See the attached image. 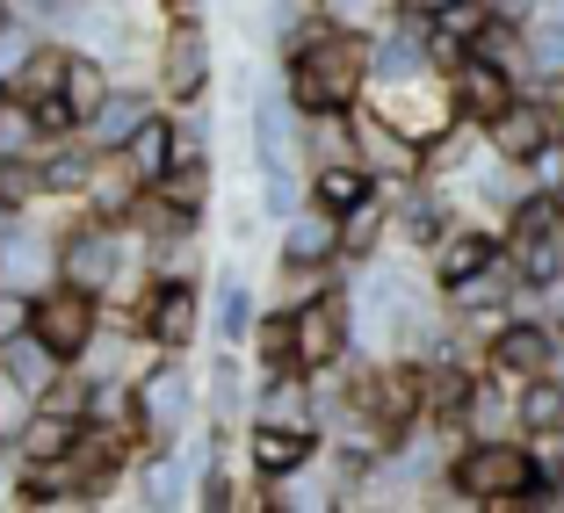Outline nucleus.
<instances>
[{
	"instance_id": "nucleus-29",
	"label": "nucleus",
	"mask_w": 564,
	"mask_h": 513,
	"mask_svg": "<svg viewBox=\"0 0 564 513\" xmlns=\"http://www.w3.org/2000/svg\"><path fill=\"white\" fill-rule=\"evenodd\" d=\"M312 15L333 22V30H355V36H383L405 8L399 0H312Z\"/></svg>"
},
{
	"instance_id": "nucleus-18",
	"label": "nucleus",
	"mask_w": 564,
	"mask_h": 513,
	"mask_svg": "<svg viewBox=\"0 0 564 513\" xmlns=\"http://www.w3.org/2000/svg\"><path fill=\"white\" fill-rule=\"evenodd\" d=\"M73 441H80V413H58V405H36L30 419L15 427V441H8V456L15 463H66Z\"/></svg>"
},
{
	"instance_id": "nucleus-20",
	"label": "nucleus",
	"mask_w": 564,
	"mask_h": 513,
	"mask_svg": "<svg viewBox=\"0 0 564 513\" xmlns=\"http://www.w3.org/2000/svg\"><path fill=\"white\" fill-rule=\"evenodd\" d=\"M282 261H340V217L326 203H304L297 217H282Z\"/></svg>"
},
{
	"instance_id": "nucleus-34",
	"label": "nucleus",
	"mask_w": 564,
	"mask_h": 513,
	"mask_svg": "<svg viewBox=\"0 0 564 513\" xmlns=\"http://www.w3.org/2000/svg\"><path fill=\"white\" fill-rule=\"evenodd\" d=\"M22 15H36V22H80V8L87 0H15Z\"/></svg>"
},
{
	"instance_id": "nucleus-22",
	"label": "nucleus",
	"mask_w": 564,
	"mask_h": 513,
	"mask_svg": "<svg viewBox=\"0 0 564 513\" xmlns=\"http://www.w3.org/2000/svg\"><path fill=\"white\" fill-rule=\"evenodd\" d=\"M152 109H160V95H145V87H138V80H117V95L101 101V117L87 123L80 138H87V145H95V152H117L123 138H131L138 123L152 117Z\"/></svg>"
},
{
	"instance_id": "nucleus-32",
	"label": "nucleus",
	"mask_w": 564,
	"mask_h": 513,
	"mask_svg": "<svg viewBox=\"0 0 564 513\" xmlns=\"http://www.w3.org/2000/svg\"><path fill=\"white\" fill-rule=\"evenodd\" d=\"M30 312H36V290H22V282H0V340L30 332Z\"/></svg>"
},
{
	"instance_id": "nucleus-33",
	"label": "nucleus",
	"mask_w": 564,
	"mask_h": 513,
	"mask_svg": "<svg viewBox=\"0 0 564 513\" xmlns=\"http://www.w3.org/2000/svg\"><path fill=\"white\" fill-rule=\"evenodd\" d=\"M521 174H529L535 188H564V131H550L543 145H535V160L521 166Z\"/></svg>"
},
{
	"instance_id": "nucleus-12",
	"label": "nucleus",
	"mask_w": 564,
	"mask_h": 513,
	"mask_svg": "<svg viewBox=\"0 0 564 513\" xmlns=\"http://www.w3.org/2000/svg\"><path fill=\"white\" fill-rule=\"evenodd\" d=\"M499 253H507V232H499V225H470V217H456V225L427 247V275H434V290H456V282H470L478 268H492Z\"/></svg>"
},
{
	"instance_id": "nucleus-9",
	"label": "nucleus",
	"mask_w": 564,
	"mask_h": 513,
	"mask_svg": "<svg viewBox=\"0 0 564 513\" xmlns=\"http://www.w3.org/2000/svg\"><path fill=\"white\" fill-rule=\"evenodd\" d=\"M290 312H297V369L326 376V369L355 362V304H348V290H326V297L290 304Z\"/></svg>"
},
{
	"instance_id": "nucleus-27",
	"label": "nucleus",
	"mask_w": 564,
	"mask_h": 513,
	"mask_svg": "<svg viewBox=\"0 0 564 513\" xmlns=\"http://www.w3.org/2000/svg\"><path fill=\"white\" fill-rule=\"evenodd\" d=\"M253 362H261V376L268 369H297V312L290 304H268L261 318H253Z\"/></svg>"
},
{
	"instance_id": "nucleus-15",
	"label": "nucleus",
	"mask_w": 564,
	"mask_h": 513,
	"mask_svg": "<svg viewBox=\"0 0 564 513\" xmlns=\"http://www.w3.org/2000/svg\"><path fill=\"white\" fill-rule=\"evenodd\" d=\"M138 196H145V182H138V166L123 160V152H95V160H87L80 210H95V217H109V225H123Z\"/></svg>"
},
{
	"instance_id": "nucleus-30",
	"label": "nucleus",
	"mask_w": 564,
	"mask_h": 513,
	"mask_svg": "<svg viewBox=\"0 0 564 513\" xmlns=\"http://www.w3.org/2000/svg\"><path fill=\"white\" fill-rule=\"evenodd\" d=\"M253 318H261L253 290H247L239 275H225V282H217V312H210L217 340H225V348H247V340H253Z\"/></svg>"
},
{
	"instance_id": "nucleus-37",
	"label": "nucleus",
	"mask_w": 564,
	"mask_h": 513,
	"mask_svg": "<svg viewBox=\"0 0 564 513\" xmlns=\"http://www.w3.org/2000/svg\"><path fill=\"white\" fill-rule=\"evenodd\" d=\"M550 196H557V217H564V188H550Z\"/></svg>"
},
{
	"instance_id": "nucleus-23",
	"label": "nucleus",
	"mask_w": 564,
	"mask_h": 513,
	"mask_svg": "<svg viewBox=\"0 0 564 513\" xmlns=\"http://www.w3.org/2000/svg\"><path fill=\"white\" fill-rule=\"evenodd\" d=\"M117 152H123V160L138 166V182H145V188H160L166 174H174V109L160 101V109H152V117L138 123V131L123 138Z\"/></svg>"
},
{
	"instance_id": "nucleus-31",
	"label": "nucleus",
	"mask_w": 564,
	"mask_h": 513,
	"mask_svg": "<svg viewBox=\"0 0 564 513\" xmlns=\"http://www.w3.org/2000/svg\"><path fill=\"white\" fill-rule=\"evenodd\" d=\"M326 290H340V261H282L275 275V304H312Z\"/></svg>"
},
{
	"instance_id": "nucleus-4",
	"label": "nucleus",
	"mask_w": 564,
	"mask_h": 513,
	"mask_svg": "<svg viewBox=\"0 0 564 513\" xmlns=\"http://www.w3.org/2000/svg\"><path fill=\"white\" fill-rule=\"evenodd\" d=\"M123 261H131V232H123V225H109V217H95V210L58 225V282L95 290V297L109 304L123 290Z\"/></svg>"
},
{
	"instance_id": "nucleus-5",
	"label": "nucleus",
	"mask_w": 564,
	"mask_h": 513,
	"mask_svg": "<svg viewBox=\"0 0 564 513\" xmlns=\"http://www.w3.org/2000/svg\"><path fill=\"white\" fill-rule=\"evenodd\" d=\"M478 362H485V376H492V383L521 391L529 376H543V369L564 362V340H557V326H550L543 312H507L492 332H485ZM557 376H564V369H557Z\"/></svg>"
},
{
	"instance_id": "nucleus-6",
	"label": "nucleus",
	"mask_w": 564,
	"mask_h": 513,
	"mask_svg": "<svg viewBox=\"0 0 564 513\" xmlns=\"http://www.w3.org/2000/svg\"><path fill=\"white\" fill-rule=\"evenodd\" d=\"M30 332L44 340L51 354H58V362H87V348H95L101 332H109V304H101L95 290H73V282H51V290H36Z\"/></svg>"
},
{
	"instance_id": "nucleus-35",
	"label": "nucleus",
	"mask_w": 564,
	"mask_h": 513,
	"mask_svg": "<svg viewBox=\"0 0 564 513\" xmlns=\"http://www.w3.org/2000/svg\"><path fill=\"white\" fill-rule=\"evenodd\" d=\"M405 15H442V8H456V0H399Z\"/></svg>"
},
{
	"instance_id": "nucleus-16",
	"label": "nucleus",
	"mask_w": 564,
	"mask_h": 513,
	"mask_svg": "<svg viewBox=\"0 0 564 513\" xmlns=\"http://www.w3.org/2000/svg\"><path fill=\"white\" fill-rule=\"evenodd\" d=\"M391 232H399V203H391V188H377V196H362L355 210H340V261L348 268L377 261Z\"/></svg>"
},
{
	"instance_id": "nucleus-25",
	"label": "nucleus",
	"mask_w": 564,
	"mask_h": 513,
	"mask_svg": "<svg viewBox=\"0 0 564 513\" xmlns=\"http://www.w3.org/2000/svg\"><path fill=\"white\" fill-rule=\"evenodd\" d=\"M304 182H312V203H326L333 217H340V210H355L362 196H377V188H383L377 174H369V166L355 160V152H348V160H318L312 174H304Z\"/></svg>"
},
{
	"instance_id": "nucleus-24",
	"label": "nucleus",
	"mask_w": 564,
	"mask_h": 513,
	"mask_svg": "<svg viewBox=\"0 0 564 513\" xmlns=\"http://www.w3.org/2000/svg\"><path fill=\"white\" fill-rule=\"evenodd\" d=\"M0 376L15 383V391H30V397H44L51 383L66 376V362L36 340V332H15V340H0Z\"/></svg>"
},
{
	"instance_id": "nucleus-13",
	"label": "nucleus",
	"mask_w": 564,
	"mask_h": 513,
	"mask_svg": "<svg viewBox=\"0 0 564 513\" xmlns=\"http://www.w3.org/2000/svg\"><path fill=\"white\" fill-rule=\"evenodd\" d=\"M420 138H405L399 123H383L377 109H355V160L377 174L383 188H405V182H420Z\"/></svg>"
},
{
	"instance_id": "nucleus-38",
	"label": "nucleus",
	"mask_w": 564,
	"mask_h": 513,
	"mask_svg": "<svg viewBox=\"0 0 564 513\" xmlns=\"http://www.w3.org/2000/svg\"><path fill=\"white\" fill-rule=\"evenodd\" d=\"M0 95H8V80H0Z\"/></svg>"
},
{
	"instance_id": "nucleus-8",
	"label": "nucleus",
	"mask_w": 564,
	"mask_h": 513,
	"mask_svg": "<svg viewBox=\"0 0 564 513\" xmlns=\"http://www.w3.org/2000/svg\"><path fill=\"white\" fill-rule=\"evenodd\" d=\"M442 80H448V109H456L464 123H478V131H485V123H499L521 101V73L499 66V58H485V51H464Z\"/></svg>"
},
{
	"instance_id": "nucleus-17",
	"label": "nucleus",
	"mask_w": 564,
	"mask_h": 513,
	"mask_svg": "<svg viewBox=\"0 0 564 513\" xmlns=\"http://www.w3.org/2000/svg\"><path fill=\"white\" fill-rule=\"evenodd\" d=\"M117 95V66L101 58V51H87V44H73V58H66V87H58V101H66V117L80 123H95L101 117V101Z\"/></svg>"
},
{
	"instance_id": "nucleus-26",
	"label": "nucleus",
	"mask_w": 564,
	"mask_h": 513,
	"mask_svg": "<svg viewBox=\"0 0 564 513\" xmlns=\"http://www.w3.org/2000/svg\"><path fill=\"white\" fill-rule=\"evenodd\" d=\"M507 268H514L521 290L543 297L550 282L564 275V232H543V239H507Z\"/></svg>"
},
{
	"instance_id": "nucleus-14",
	"label": "nucleus",
	"mask_w": 564,
	"mask_h": 513,
	"mask_svg": "<svg viewBox=\"0 0 564 513\" xmlns=\"http://www.w3.org/2000/svg\"><path fill=\"white\" fill-rule=\"evenodd\" d=\"M203 419H210V441H232L239 419H253V376L239 362V348H217V362L203 369Z\"/></svg>"
},
{
	"instance_id": "nucleus-11",
	"label": "nucleus",
	"mask_w": 564,
	"mask_h": 513,
	"mask_svg": "<svg viewBox=\"0 0 564 513\" xmlns=\"http://www.w3.org/2000/svg\"><path fill=\"white\" fill-rule=\"evenodd\" d=\"M152 80H160L166 109L210 95V30H203V15H174V30L160 36V73Z\"/></svg>"
},
{
	"instance_id": "nucleus-36",
	"label": "nucleus",
	"mask_w": 564,
	"mask_h": 513,
	"mask_svg": "<svg viewBox=\"0 0 564 513\" xmlns=\"http://www.w3.org/2000/svg\"><path fill=\"white\" fill-rule=\"evenodd\" d=\"M174 15H203V0H166V22Z\"/></svg>"
},
{
	"instance_id": "nucleus-3",
	"label": "nucleus",
	"mask_w": 564,
	"mask_h": 513,
	"mask_svg": "<svg viewBox=\"0 0 564 513\" xmlns=\"http://www.w3.org/2000/svg\"><path fill=\"white\" fill-rule=\"evenodd\" d=\"M138 434H145V456L196 441V376H188V354H152V369H138Z\"/></svg>"
},
{
	"instance_id": "nucleus-2",
	"label": "nucleus",
	"mask_w": 564,
	"mask_h": 513,
	"mask_svg": "<svg viewBox=\"0 0 564 513\" xmlns=\"http://www.w3.org/2000/svg\"><path fill=\"white\" fill-rule=\"evenodd\" d=\"M282 95L297 101V117H355L369 95V36L333 30V22H304L282 36Z\"/></svg>"
},
{
	"instance_id": "nucleus-10",
	"label": "nucleus",
	"mask_w": 564,
	"mask_h": 513,
	"mask_svg": "<svg viewBox=\"0 0 564 513\" xmlns=\"http://www.w3.org/2000/svg\"><path fill=\"white\" fill-rule=\"evenodd\" d=\"M0 282H22V290H51L58 282V225H44L30 210H0Z\"/></svg>"
},
{
	"instance_id": "nucleus-21",
	"label": "nucleus",
	"mask_w": 564,
	"mask_h": 513,
	"mask_svg": "<svg viewBox=\"0 0 564 513\" xmlns=\"http://www.w3.org/2000/svg\"><path fill=\"white\" fill-rule=\"evenodd\" d=\"M514 434H529V441H557L564 434V376L557 369H543V376H529L514 391Z\"/></svg>"
},
{
	"instance_id": "nucleus-19",
	"label": "nucleus",
	"mask_w": 564,
	"mask_h": 513,
	"mask_svg": "<svg viewBox=\"0 0 564 513\" xmlns=\"http://www.w3.org/2000/svg\"><path fill=\"white\" fill-rule=\"evenodd\" d=\"M66 58H73V44H51V36H30V51H22L15 66L0 73V80H8V95L15 101H51L58 95V87H66Z\"/></svg>"
},
{
	"instance_id": "nucleus-7",
	"label": "nucleus",
	"mask_w": 564,
	"mask_h": 513,
	"mask_svg": "<svg viewBox=\"0 0 564 513\" xmlns=\"http://www.w3.org/2000/svg\"><path fill=\"white\" fill-rule=\"evenodd\" d=\"M326 456V419H247V470L253 484H282Z\"/></svg>"
},
{
	"instance_id": "nucleus-1",
	"label": "nucleus",
	"mask_w": 564,
	"mask_h": 513,
	"mask_svg": "<svg viewBox=\"0 0 564 513\" xmlns=\"http://www.w3.org/2000/svg\"><path fill=\"white\" fill-rule=\"evenodd\" d=\"M442 484V506H564V492L550 484L543 441H529V434H456Z\"/></svg>"
},
{
	"instance_id": "nucleus-28",
	"label": "nucleus",
	"mask_w": 564,
	"mask_h": 513,
	"mask_svg": "<svg viewBox=\"0 0 564 513\" xmlns=\"http://www.w3.org/2000/svg\"><path fill=\"white\" fill-rule=\"evenodd\" d=\"M160 196H166V210L182 217V225H203V217H210V160H182L160 182Z\"/></svg>"
}]
</instances>
